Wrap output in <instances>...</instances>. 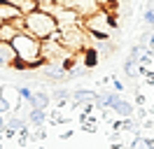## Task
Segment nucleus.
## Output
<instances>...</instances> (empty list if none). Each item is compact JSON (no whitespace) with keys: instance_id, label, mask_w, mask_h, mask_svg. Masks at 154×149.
Wrapping results in <instances>:
<instances>
[{"instance_id":"nucleus-9","label":"nucleus","mask_w":154,"mask_h":149,"mask_svg":"<svg viewBox=\"0 0 154 149\" xmlns=\"http://www.w3.org/2000/svg\"><path fill=\"white\" fill-rule=\"evenodd\" d=\"M0 98L10 105V110H17V105L21 102L19 96V86H12V84H2L0 86Z\"/></svg>"},{"instance_id":"nucleus-3","label":"nucleus","mask_w":154,"mask_h":149,"mask_svg":"<svg viewBox=\"0 0 154 149\" xmlns=\"http://www.w3.org/2000/svg\"><path fill=\"white\" fill-rule=\"evenodd\" d=\"M82 26L94 40H112V30H117V19L112 17V12L100 9L98 14L84 19Z\"/></svg>"},{"instance_id":"nucleus-20","label":"nucleus","mask_w":154,"mask_h":149,"mask_svg":"<svg viewBox=\"0 0 154 149\" xmlns=\"http://www.w3.org/2000/svg\"><path fill=\"white\" fill-rule=\"evenodd\" d=\"M10 112H12V110H10V105H7V102L0 98V117H7Z\"/></svg>"},{"instance_id":"nucleus-14","label":"nucleus","mask_w":154,"mask_h":149,"mask_svg":"<svg viewBox=\"0 0 154 149\" xmlns=\"http://www.w3.org/2000/svg\"><path fill=\"white\" fill-rule=\"evenodd\" d=\"M45 121H47V110L30 107V112H28V123H30V126L40 128V126H45Z\"/></svg>"},{"instance_id":"nucleus-21","label":"nucleus","mask_w":154,"mask_h":149,"mask_svg":"<svg viewBox=\"0 0 154 149\" xmlns=\"http://www.w3.org/2000/svg\"><path fill=\"white\" fill-rule=\"evenodd\" d=\"M112 86H115L117 93H124V84L119 82V79H115V77H112Z\"/></svg>"},{"instance_id":"nucleus-10","label":"nucleus","mask_w":154,"mask_h":149,"mask_svg":"<svg viewBox=\"0 0 154 149\" xmlns=\"http://www.w3.org/2000/svg\"><path fill=\"white\" fill-rule=\"evenodd\" d=\"M0 68H17V51L10 42H0Z\"/></svg>"},{"instance_id":"nucleus-2","label":"nucleus","mask_w":154,"mask_h":149,"mask_svg":"<svg viewBox=\"0 0 154 149\" xmlns=\"http://www.w3.org/2000/svg\"><path fill=\"white\" fill-rule=\"evenodd\" d=\"M56 30H58V23L54 14H49V12L35 9L30 14H23V33H28V35L38 37V40H49Z\"/></svg>"},{"instance_id":"nucleus-23","label":"nucleus","mask_w":154,"mask_h":149,"mask_svg":"<svg viewBox=\"0 0 154 149\" xmlns=\"http://www.w3.org/2000/svg\"><path fill=\"white\" fill-rule=\"evenodd\" d=\"M0 23H2V21H0Z\"/></svg>"},{"instance_id":"nucleus-6","label":"nucleus","mask_w":154,"mask_h":149,"mask_svg":"<svg viewBox=\"0 0 154 149\" xmlns=\"http://www.w3.org/2000/svg\"><path fill=\"white\" fill-rule=\"evenodd\" d=\"M72 9L77 12V17L84 21V19L98 14V12H100V5H98L96 0H75V7Z\"/></svg>"},{"instance_id":"nucleus-17","label":"nucleus","mask_w":154,"mask_h":149,"mask_svg":"<svg viewBox=\"0 0 154 149\" xmlns=\"http://www.w3.org/2000/svg\"><path fill=\"white\" fill-rule=\"evenodd\" d=\"M124 74L128 77V79H138V77H140V65L126 58L124 61Z\"/></svg>"},{"instance_id":"nucleus-11","label":"nucleus","mask_w":154,"mask_h":149,"mask_svg":"<svg viewBox=\"0 0 154 149\" xmlns=\"http://www.w3.org/2000/svg\"><path fill=\"white\" fill-rule=\"evenodd\" d=\"M21 17H23V14H21L19 7H14L7 0H0V21H2V23H12V21H17V19H21Z\"/></svg>"},{"instance_id":"nucleus-7","label":"nucleus","mask_w":154,"mask_h":149,"mask_svg":"<svg viewBox=\"0 0 154 149\" xmlns=\"http://www.w3.org/2000/svg\"><path fill=\"white\" fill-rule=\"evenodd\" d=\"M96 91H91V89H77V91L70 93V102L75 105V107H87V105H94L96 100Z\"/></svg>"},{"instance_id":"nucleus-1","label":"nucleus","mask_w":154,"mask_h":149,"mask_svg":"<svg viewBox=\"0 0 154 149\" xmlns=\"http://www.w3.org/2000/svg\"><path fill=\"white\" fill-rule=\"evenodd\" d=\"M12 47L17 51V68L19 70H35L42 65V40L21 30L12 40Z\"/></svg>"},{"instance_id":"nucleus-12","label":"nucleus","mask_w":154,"mask_h":149,"mask_svg":"<svg viewBox=\"0 0 154 149\" xmlns=\"http://www.w3.org/2000/svg\"><path fill=\"white\" fill-rule=\"evenodd\" d=\"M49 102H51V96L45 91H33V98L28 100L30 107H38V110H49Z\"/></svg>"},{"instance_id":"nucleus-5","label":"nucleus","mask_w":154,"mask_h":149,"mask_svg":"<svg viewBox=\"0 0 154 149\" xmlns=\"http://www.w3.org/2000/svg\"><path fill=\"white\" fill-rule=\"evenodd\" d=\"M54 19H56V23H58V30H66V28L82 26V23H84L82 19L77 17L75 9H61V7H56V9H54Z\"/></svg>"},{"instance_id":"nucleus-22","label":"nucleus","mask_w":154,"mask_h":149,"mask_svg":"<svg viewBox=\"0 0 154 149\" xmlns=\"http://www.w3.org/2000/svg\"><path fill=\"white\" fill-rule=\"evenodd\" d=\"M5 126H7V119L0 117V135H5Z\"/></svg>"},{"instance_id":"nucleus-19","label":"nucleus","mask_w":154,"mask_h":149,"mask_svg":"<svg viewBox=\"0 0 154 149\" xmlns=\"http://www.w3.org/2000/svg\"><path fill=\"white\" fill-rule=\"evenodd\" d=\"M98 5H100V9H105V12H112V7L117 5V0H96Z\"/></svg>"},{"instance_id":"nucleus-8","label":"nucleus","mask_w":154,"mask_h":149,"mask_svg":"<svg viewBox=\"0 0 154 149\" xmlns=\"http://www.w3.org/2000/svg\"><path fill=\"white\" fill-rule=\"evenodd\" d=\"M110 110L115 112V117H122V119H131V117L135 114L133 102H128L124 96H117V100L112 102V107H110Z\"/></svg>"},{"instance_id":"nucleus-4","label":"nucleus","mask_w":154,"mask_h":149,"mask_svg":"<svg viewBox=\"0 0 154 149\" xmlns=\"http://www.w3.org/2000/svg\"><path fill=\"white\" fill-rule=\"evenodd\" d=\"M72 56L66 47L61 44V40H42V65H63L66 61H70Z\"/></svg>"},{"instance_id":"nucleus-18","label":"nucleus","mask_w":154,"mask_h":149,"mask_svg":"<svg viewBox=\"0 0 154 149\" xmlns=\"http://www.w3.org/2000/svg\"><path fill=\"white\" fill-rule=\"evenodd\" d=\"M35 2H38L40 12H49V14H54V9H56V2H54V0H35Z\"/></svg>"},{"instance_id":"nucleus-13","label":"nucleus","mask_w":154,"mask_h":149,"mask_svg":"<svg viewBox=\"0 0 154 149\" xmlns=\"http://www.w3.org/2000/svg\"><path fill=\"white\" fill-rule=\"evenodd\" d=\"M21 30L14 23H0V42H10L12 44V40L19 35Z\"/></svg>"},{"instance_id":"nucleus-15","label":"nucleus","mask_w":154,"mask_h":149,"mask_svg":"<svg viewBox=\"0 0 154 149\" xmlns=\"http://www.w3.org/2000/svg\"><path fill=\"white\" fill-rule=\"evenodd\" d=\"M70 93L72 91H68L66 86H56L54 93H51V100L56 102V107H63L66 102H70Z\"/></svg>"},{"instance_id":"nucleus-16","label":"nucleus","mask_w":154,"mask_h":149,"mask_svg":"<svg viewBox=\"0 0 154 149\" xmlns=\"http://www.w3.org/2000/svg\"><path fill=\"white\" fill-rule=\"evenodd\" d=\"M128 149H154V140L152 138H143V135H135L131 140Z\"/></svg>"}]
</instances>
